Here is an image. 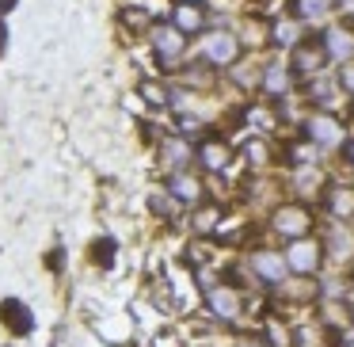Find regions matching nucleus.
I'll return each mask as SVG.
<instances>
[{
	"mask_svg": "<svg viewBox=\"0 0 354 347\" xmlns=\"http://www.w3.org/2000/svg\"><path fill=\"white\" fill-rule=\"evenodd\" d=\"M270 225H274L282 237H290V240H301L308 233V225H313V217H308V210L305 206H278L274 210V217H270Z\"/></svg>",
	"mask_w": 354,
	"mask_h": 347,
	"instance_id": "obj_1",
	"label": "nucleus"
},
{
	"mask_svg": "<svg viewBox=\"0 0 354 347\" xmlns=\"http://www.w3.org/2000/svg\"><path fill=\"white\" fill-rule=\"evenodd\" d=\"M153 50L160 62H179L187 50V35L179 31V27L164 24V27H153Z\"/></svg>",
	"mask_w": 354,
	"mask_h": 347,
	"instance_id": "obj_2",
	"label": "nucleus"
},
{
	"mask_svg": "<svg viewBox=\"0 0 354 347\" xmlns=\"http://www.w3.org/2000/svg\"><path fill=\"white\" fill-rule=\"evenodd\" d=\"M236 50H240V42H236V35H229V31H214V35H206V42H202V54H206L214 65H232Z\"/></svg>",
	"mask_w": 354,
	"mask_h": 347,
	"instance_id": "obj_3",
	"label": "nucleus"
},
{
	"mask_svg": "<svg viewBox=\"0 0 354 347\" xmlns=\"http://www.w3.org/2000/svg\"><path fill=\"white\" fill-rule=\"evenodd\" d=\"M316 263H320V244L316 240H290V252H286V267H293V271H316Z\"/></svg>",
	"mask_w": 354,
	"mask_h": 347,
	"instance_id": "obj_4",
	"label": "nucleus"
},
{
	"mask_svg": "<svg viewBox=\"0 0 354 347\" xmlns=\"http://www.w3.org/2000/svg\"><path fill=\"white\" fill-rule=\"evenodd\" d=\"M305 126H308V138H313V145L335 149L339 141H343V126H339L335 118H328V115H313Z\"/></svg>",
	"mask_w": 354,
	"mask_h": 347,
	"instance_id": "obj_5",
	"label": "nucleus"
},
{
	"mask_svg": "<svg viewBox=\"0 0 354 347\" xmlns=\"http://www.w3.org/2000/svg\"><path fill=\"white\" fill-rule=\"evenodd\" d=\"M252 271L263 278V283L278 286V283H286V256H274V252H255V256H252Z\"/></svg>",
	"mask_w": 354,
	"mask_h": 347,
	"instance_id": "obj_6",
	"label": "nucleus"
},
{
	"mask_svg": "<svg viewBox=\"0 0 354 347\" xmlns=\"http://www.w3.org/2000/svg\"><path fill=\"white\" fill-rule=\"evenodd\" d=\"M324 54L335 57V62H351L354 57V35L343 31V27H331V31L324 35Z\"/></svg>",
	"mask_w": 354,
	"mask_h": 347,
	"instance_id": "obj_7",
	"label": "nucleus"
},
{
	"mask_svg": "<svg viewBox=\"0 0 354 347\" xmlns=\"http://www.w3.org/2000/svg\"><path fill=\"white\" fill-rule=\"evenodd\" d=\"M209 309H214L217 317H225V321H232V317L240 313V294L229 290V286H214V290H209Z\"/></svg>",
	"mask_w": 354,
	"mask_h": 347,
	"instance_id": "obj_8",
	"label": "nucleus"
},
{
	"mask_svg": "<svg viewBox=\"0 0 354 347\" xmlns=\"http://www.w3.org/2000/svg\"><path fill=\"white\" fill-rule=\"evenodd\" d=\"M328 210H331V217H354V187H331Z\"/></svg>",
	"mask_w": 354,
	"mask_h": 347,
	"instance_id": "obj_9",
	"label": "nucleus"
},
{
	"mask_svg": "<svg viewBox=\"0 0 354 347\" xmlns=\"http://www.w3.org/2000/svg\"><path fill=\"white\" fill-rule=\"evenodd\" d=\"M171 27H179L183 35L202 31V12L194 8V4H176V12H171Z\"/></svg>",
	"mask_w": 354,
	"mask_h": 347,
	"instance_id": "obj_10",
	"label": "nucleus"
},
{
	"mask_svg": "<svg viewBox=\"0 0 354 347\" xmlns=\"http://www.w3.org/2000/svg\"><path fill=\"white\" fill-rule=\"evenodd\" d=\"M324 65V46H293V69L301 73H316Z\"/></svg>",
	"mask_w": 354,
	"mask_h": 347,
	"instance_id": "obj_11",
	"label": "nucleus"
},
{
	"mask_svg": "<svg viewBox=\"0 0 354 347\" xmlns=\"http://www.w3.org/2000/svg\"><path fill=\"white\" fill-rule=\"evenodd\" d=\"M168 191L176 195V199H183V202H194V199H202V184H198L194 176H183V172H176V176H171Z\"/></svg>",
	"mask_w": 354,
	"mask_h": 347,
	"instance_id": "obj_12",
	"label": "nucleus"
},
{
	"mask_svg": "<svg viewBox=\"0 0 354 347\" xmlns=\"http://www.w3.org/2000/svg\"><path fill=\"white\" fill-rule=\"evenodd\" d=\"M198 157H202V164H206L209 172H221L225 164H229V145H225V141H206Z\"/></svg>",
	"mask_w": 354,
	"mask_h": 347,
	"instance_id": "obj_13",
	"label": "nucleus"
},
{
	"mask_svg": "<svg viewBox=\"0 0 354 347\" xmlns=\"http://www.w3.org/2000/svg\"><path fill=\"white\" fill-rule=\"evenodd\" d=\"M286 88H290V69L286 65H267V73H263V92L282 96Z\"/></svg>",
	"mask_w": 354,
	"mask_h": 347,
	"instance_id": "obj_14",
	"label": "nucleus"
},
{
	"mask_svg": "<svg viewBox=\"0 0 354 347\" xmlns=\"http://www.w3.org/2000/svg\"><path fill=\"white\" fill-rule=\"evenodd\" d=\"M160 153H164V164H171V168H179V164L191 161V149H187V141H179V138H168L160 145Z\"/></svg>",
	"mask_w": 354,
	"mask_h": 347,
	"instance_id": "obj_15",
	"label": "nucleus"
},
{
	"mask_svg": "<svg viewBox=\"0 0 354 347\" xmlns=\"http://www.w3.org/2000/svg\"><path fill=\"white\" fill-rule=\"evenodd\" d=\"M328 244H331V252H335L339 260L354 252V237L343 229V225H331V229H328Z\"/></svg>",
	"mask_w": 354,
	"mask_h": 347,
	"instance_id": "obj_16",
	"label": "nucleus"
},
{
	"mask_svg": "<svg viewBox=\"0 0 354 347\" xmlns=\"http://www.w3.org/2000/svg\"><path fill=\"white\" fill-rule=\"evenodd\" d=\"M328 8H331V0H293V12L301 19H324Z\"/></svg>",
	"mask_w": 354,
	"mask_h": 347,
	"instance_id": "obj_17",
	"label": "nucleus"
},
{
	"mask_svg": "<svg viewBox=\"0 0 354 347\" xmlns=\"http://www.w3.org/2000/svg\"><path fill=\"white\" fill-rule=\"evenodd\" d=\"M293 347H324V332L316 324H305V328L293 332Z\"/></svg>",
	"mask_w": 354,
	"mask_h": 347,
	"instance_id": "obj_18",
	"label": "nucleus"
},
{
	"mask_svg": "<svg viewBox=\"0 0 354 347\" xmlns=\"http://www.w3.org/2000/svg\"><path fill=\"white\" fill-rule=\"evenodd\" d=\"M4 317H8V324L16 332H27L31 328V317H27V309L19 305V301H8V305H4Z\"/></svg>",
	"mask_w": 354,
	"mask_h": 347,
	"instance_id": "obj_19",
	"label": "nucleus"
},
{
	"mask_svg": "<svg viewBox=\"0 0 354 347\" xmlns=\"http://www.w3.org/2000/svg\"><path fill=\"white\" fill-rule=\"evenodd\" d=\"M297 24H290V19H282V24L274 27V42L278 46H297Z\"/></svg>",
	"mask_w": 354,
	"mask_h": 347,
	"instance_id": "obj_20",
	"label": "nucleus"
},
{
	"mask_svg": "<svg viewBox=\"0 0 354 347\" xmlns=\"http://www.w3.org/2000/svg\"><path fill=\"white\" fill-rule=\"evenodd\" d=\"M308 96H313L316 103H331L335 100V84H331V80H316V84L308 88Z\"/></svg>",
	"mask_w": 354,
	"mask_h": 347,
	"instance_id": "obj_21",
	"label": "nucleus"
},
{
	"mask_svg": "<svg viewBox=\"0 0 354 347\" xmlns=\"http://www.w3.org/2000/svg\"><path fill=\"white\" fill-rule=\"evenodd\" d=\"M248 123H252L255 130H270V126H274V118H270V111L252 107V111H248Z\"/></svg>",
	"mask_w": 354,
	"mask_h": 347,
	"instance_id": "obj_22",
	"label": "nucleus"
},
{
	"mask_svg": "<svg viewBox=\"0 0 354 347\" xmlns=\"http://www.w3.org/2000/svg\"><path fill=\"white\" fill-rule=\"evenodd\" d=\"M244 157H248L252 164H263V161H267V145H263V141H248V145H244Z\"/></svg>",
	"mask_w": 354,
	"mask_h": 347,
	"instance_id": "obj_23",
	"label": "nucleus"
},
{
	"mask_svg": "<svg viewBox=\"0 0 354 347\" xmlns=\"http://www.w3.org/2000/svg\"><path fill=\"white\" fill-rule=\"evenodd\" d=\"M141 96H145L149 103H164V100H168V96H164V88L153 84V80H145V84H141Z\"/></svg>",
	"mask_w": 354,
	"mask_h": 347,
	"instance_id": "obj_24",
	"label": "nucleus"
},
{
	"mask_svg": "<svg viewBox=\"0 0 354 347\" xmlns=\"http://www.w3.org/2000/svg\"><path fill=\"white\" fill-rule=\"evenodd\" d=\"M297 184H301V191H305V195H308V191H316V187H313V184H316V172H313V168L297 172Z\"/></svg>",
	"mask_w": 354,
	"mask_h": 347,
	"instance_id": "obj_25",
	"label": "nucleus"
},
{
	"mask_svg": "<svg viewBox=\"0 0 354 347\" xmlns=\"http://www.w3.org/2000/svg\"><path fill=\"white\" fill-rule=\"evenodd\" d=\"M194 225H198V229H214V225H217V210H206V214H198V217H194Z\"/></svg>",
	"mask_w": 354,
	"mask_h": 347,
	"instance_id": "obj_26",
	"label": "nucleus"
},
{
	"mask_svg": "<svg viewBox=\"0 0 354 347\" xmlns=\"http://www.w3.org/2000/svg\"><path fill=\"white\" fill-rule=\"evenodd\" d=\"M187 80H191V84H202V88H206V84H209V73H206V69H191V73H187Z\"/></svg>",
	"mask_w": 354,
	"mask_h": 347,
	"instance_id": "obj_27",
	"label": "nucleus"
},
{
	"mask_svg": "<svg viewBox=\"0 0 354 347\" xmlns=\"http://www.w3.org/2000/svg\"><path fill=\"white\" fill-rule=\"evenodd\" d=\"M126 24H130V27H145L149 16H145V12H126Z\"/></svg>",
	"mask_w": 354,
	"mask_h": 347,
	"instance_id": "obj_28",
	"label": "nucleus"
},
{
	"mask_svg": "<svg viewBox=\"0 0 354 347\" xmlns=\"http://www.w3.org/2000/svg\"><path fill=\"white\" fill-rule=\"evenodd\" d=\"M339 84H343L346 92H354V65H346V69H343V77H339Z\"/></svg>",
	"mask_w": 354,
	"mask_h": 347,
	"instance_id": "obj_29",
	"label": "nucleus"
},
{
	"mask_svg": "<svg viewBox=\"0 0 354 347\" xmlns=\"http://www.w3.org/2000/svg\"><path fill=\"white\" fill-rule=\"evenodd\" d=\"M236 347H267V344H263V339H255V336H244Z\"/></svg>",
	"mask_w": 354,
	"mask_h": 347,
	"instance_id": "obj_30",
	"label": "nucleus"
},
{
	"mask_svg": "<svg viewBox=\"0 0 354 347\" xmlns=\"http://www.w3.org/2000/svg\"><path fill=\"white\" fill-rule=\"evenodd\" d=\"M346 161H351V164H354V138H351V141H346Z\"/></svg>",
	"mask_w": 354,
	"mask_h": 347,
	"instance_id": "obj_31",
	"label": "nucleus"
},
{
	"mask_svg": "<svg viewBox=\"0 0 354 347\" xmlns=\"http://www.w3.org/2000/svg\"><path fill=\"white\" fill-rule=\"evenodd\" d=\"M343 8H346V12H354V0H346V4H343Z\"/></svg>",
	"mask_w": 354,
	"mask_h": 347,
	"instance_id": "obj_32",
	"label": "nucleus"
},
{
	"mask_svg": "<svg viewBox=\"0 0 354 347\" xmlns=\"http://www.w3.org/2000/svg\"><path fill=\"white\" fill-rule=\"evenodd\" d=\"M8 4H12V0H0V8H8Z\"/></svg>",
	"mask_w": 354,
	"mask_h": 347,
	"instance_id": "obj_33",
	"label": "nucleus"
}]
</instances>
